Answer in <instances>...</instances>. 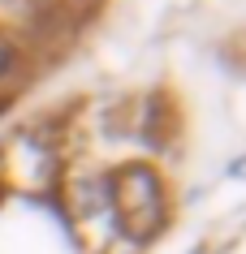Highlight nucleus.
I'll use <instances>...</instances> for the list:
<instances>
[{
  "mask_svg": "<svg viewBox=\"0 0 246 254\" xmlns=\"http://www.w3.org/2000/svg\"><path fill=\"white\" fill-rule=\"evenodd\" d=\"M117 215L130 228V237H151L160 224V181L151 168L134 164L117 177Z\"/></svg>",
  "mask_w": 246,
  "mask_h": 254,
  "instance_id": "nucleus-1",
  "label": "nucleus"
},
{
  "mask_svg": "<svg viewBox=\"0 0 246 254\" xmlns=\"http://www.w3.org/2000/svg\"><path fill=\"white\" fill-rule=\"evenodd\" d=\"M13 73H17V52H13V43L0 39V82H9Z\"/></svg>",
  "mask_w": 246,
  "mask_h": 254,
  "instance_id": "nucleus-2",
  "label": "nucleus"
}]
</instances>
